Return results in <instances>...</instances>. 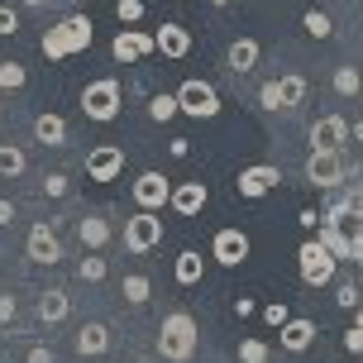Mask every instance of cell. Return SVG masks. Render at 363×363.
Listing matches in <instances>:
<instances>
[{"label":"cell","mask_w":363,"mask_h":363,"mask_svg":"<svg viewBox=\"0 0 363 363\" xmlns=\"http://www.w3.org/2000/svg\"><path fill=\"white\" fill-rule=\"evenodd\" d=\"M239 363H268V345L263 340H244L239 345Z\"/></svg>","instance_id":"obj_33"},{"label":"cell","mask_w":363,"mask_h":363,"mask_svg":"<svg viewBox=\"0 0 363 363\" xmlns=\"http://www.w3.org/2000/svg\"><path fill=\"white\" fill-rule=\"evenodd\" d=\"M272 91H277V110H296L301 101H306V77L301 72H282L277 82H272Z\"/></svg>","instance_id":"obj_21"},{"label":"cell","mask_w":363,"mask_h":363,"mask_svg":"<svg viewBox=\"0 0 363 363\" xmlns=\"http://www.w3.org/2000/svg\"><path fill=\"white\" fill-rule=\"evenodd\" d=\"M67 311H72V296L62 287H48L43 296H38V320L43 325H57V320H67Z\"/></svg>","instance_id":"obj_22"},{"label":"cell","mask_w":363,"mask_h":363,"mask_svg":"<svg viewBox=\"0 0 363 363\" xmlns=\"http://www.w3.org/2000/svg\"><path fill=\"white\" fill-rule=\"evenodd\" d=\"M24 363H53V349H48V345H34Z\"/></svg>","instance_id":"obj_40"},{"label":"cell","mask_w":363,"mask_h":363,"mask_svg":"<svg viewBox=\"0 0 363 363\" xmlns=\"http://www.w3.org/2000/svg\"><path fill=\"white\" fill-rule=\"evenodd\" d=\"M211 5H230V0H211Z\"/></svg>","instance_id":"obj_50"},{"label":"cell","mask_w":363,"mask_h":363,"mask_svg":"<svg viewBox=\"0 0 363 363\" xmlns=\"http://www.w3.org/2000/svg\"><path fill=\"white\" fill-rule=\"evenodd\" d=\"M167 148H172V158H186V153H191V139H172Z\"/></svg>","instance_id":"obj_42"},{"label":"cell","mask_w":363,"mask_h":363,"mask_svg":"<svg viewBox=\"0 0 363 363\" xmlns=\"http://www.w3.org/2000/svg\"><path fill=\"white\" fill-rule=\"evenodd\" d=\"M335 268H340V258L330 254L320 239H306V244L296 249V272H301L306 287H325V282H335Z\"/></svg>","instance_id":"obj_4"},{"label":"cell","mask_w":363,"mask_h":363,"mask_svg":"<svg viewBox=\"0 0 363 363\" xmlns=\"http://www.w3.org/2000/svg\"><path fill=\"white\" fill-rule=\"evenodd\" d=\"M15 29H19V15L10 5H0V34H15Z\"/></svg>","instance_id":"obj_37"},{"label":"cell","mask_w":363,"mask_h":363,"mask_svg":"<svg viewBox=\"0 0 363 363\" xmlns=\"http://www.w3.org/2000/svg\"><path fill=\"white\" fill-rule=\"evenodd\" d=\"M354 330H363V306H359V311H354Z\"/></svg>","instance_id":"obj_47"},{"label":"cell","mask_w":363,"mask_h":363,"mask_svg":"<svg viewBox=\"0 0 363 363\" xmlns=\"http://www.w3.org/2000/svg\"><path fill=\"white\" fill-rule=\"evenodd\" d=\"M335 306L359 311L363 306V282H340V287H335Z\"/></svg>","instance_id":"obj_31"},{"label":"cell","mask_w":363,"mask_h":363,"mask_svg":"<svg viewBox=\"0 0 363 363\" xmlns=\"http://www.w3.org/2000/svg\"><path fill=\"white\" fill-rule=\"evenodd\" d=\"M67 191H72V186H67L62 172H48V177H43V196H67Z\"/></svg>","instance_id":"obj_36"},{"label":"cell","mask_w":363,"mask_h":363,"mask_svg":"<svg viewBox=\"0 0 363 363\" xmlns=\"http://www.w3.org/2000/svg\"><path fill=\"white\" fill-rule=\"evenodd\" d=\"M29 72H24V62H0V91H24Z\"/></svg>","instance_id":"obj_30"},{"label":"cell","mask_w":363,"mask_h":363,"mask_svg":"<svg viewBox=\"0 0 363 363\" xmlns=\"http://www.w3.org/2000/svg\"><path fill=\"white\" fill-rule=\"evenodd\" d=\"M196 345H201V330L186 311H172L163 325H158V354H163L167 363H186L196 354Z\"/></svg>","instance_id":"obj_1"},{"label":"cell","mask_w":363,"mask_h":363,"mask_svg":"<svg viewBox=\"0 0 363 363\" xmlns=\"http://www.w3.org/2000/svg\"><path fill=\"white\" fill-rule=\"evenodd\" d=\"M106 272H110V263L101 254H86L77 263V277H82V282H106Z\"/></svg>","instance_id":"obj_27"},{"label":"cell","mask_w":363,"mask_h":363,"mask_svg":"<svg viewBox=\"0 0 363 363\" xmlns=\"http://www.w3.org/2000/svg\"><path fill=\"white\" fill-rule=\"evenodd\" d=\"M120 106H125V91H120L115 77H101V82H86L82 86V110H86V120H96V125H110L120 115Z\"/></svg>","instance_id":"obj_3"},{"label":"cell","mask_w":363,"mask_h":363,"mask_svg":"<svg viewBox=\"0 0 363 363\" xmlns=\"http://www.w3.org/2000/svg\"><path fill=\"white\" fill-rule=\"evenodd\" d=\"M172 96H177V110L191 115V120H216L220 115V91L211 82H201V77H186Z\"/></svg>","instance_id":"obj_5"},{"label":"cell","mask_w":363,"mask_h":363,"mask_svg":"<svg viewBox=\"0 0 363 363\" xmlns=\"http://www.w3.org/2000/svg\"><path fill=\"white\" fill-rule=\"evenodd\" d=\"M29 258H34V263H48V268L62 258V239H57V230L48 220H38L34 230H29Z\"/></svg>","instance_id":"obj_13"},{"label":"cell","mask_w":363,"mask_h":363,"mask_svg":"<svg viewBox=\"0 0 363 363\" xmlns=\"http://www.w3.org/2000/svg\"><path fill=\"white\" fill-rule=\"evenodd\" d=\"M349 139H354V144H363V120H354V125H349Z\"/></svg>","instance_id":"obj_46"},{"label":"cell","mask_w":363,"mask_h":363,"mask_svg":"<svg viewBox=\"0 0 363 363\" xmlns=\"http://www.w3.org/2000/svg\"><path fill=\"white\" fill-rule=\"evenodd\" d=\"M0 225H15V206H10L5 196H0Z\"/></svg>","instance_id":"obj_43"},{"label":"cell","mask_w":363,"mask_h":363,"mask_svg":"<svg viewBox=\"0 0 363 363\" xmlns=\"http://www.w3.org/2000/svg\"><path fill=\"white\" fill-rule=\"evenodd\" d=\"M301 29H306L311 38H330L335 34V19H330L325 10H306V15H301Z\"/></svg>","instance_id":"obj_26"},{"label":"cell","mask_w":363,"mask_h":363,"mask_svg":"<svg viewBox=\"0 0 363 363\" xmlns=\"http://www.w3.org/2000/svg\"><path fill=\"white\" fill-rule=\"evenodd\" d=\"M0 363H5V345H0Z\"/></svg>","instance_id":"obj_51"},{"label":"cell","mask_w":363,"mask_h":363,"mask_svg":"<svg viewBox=\"0 0 363 363\" xmlns=\"http://www.w3.org/2000/svg\"><path fill=\"white\" fill-rule=\"evenodd\" d=\"M91 29H96V24H91L86 15H67L57 29L43 34V57H48V62H62V57L91 48Z\"/></svg>","instance_id":"obj_2"},{"label":"cell","mask_w":363,"mask_h":363,"mask_svg":"<svg viewBox=\"0 0 363 363\" xmlns=\"http://www.w3.org/2000/svg\"><path fill=\"white\" fill-rule=\"evenodd\" d=\"M206 201H211V191H206V182H177L172 186V196H167V206L177 211V216H201L206 211Z\"/></svg>","instance_id":"obj_14"},{"label":"cell","mask_w":363,"mask_h":363,"mask_svg":"<svg viewBox=\"0 0 363 363\" xmlns=\"http://www.w3.org/2000/svg\"><path fill=\"white\" fill-rule=\"evenodd\" d=\"M258 57H263V48H258V38H235L230 43V53H225V62H230V72L244 77L258 67Z\"/></svg>","instance_id":"obj_19"},{"label":"cell","mask_w":363,"mask_h":363,"mask_svg":"<svg viewBox=\"0 0 363 363\" xmlns=\"http://www.w3.org/2000/svg\"><path fill=\"white\" fill-rule=\"evenodd\" d=\"M15 320V296H0V325Z\"/></svg>","instance_id":"obj_41"},{"label":"cell","mask_w":363,"mask_h":363,"mask_svg":"<svg viewBox=\"0 0 363 363\" xmlns=\"http://www.w3.org/2000/svg\"><path fill=\"white\" fill-rule=\"evenodd\" d=\"M24 5H29V10H43V5H48V0H24Z\"/></svg>","instance_id":"obj_48"},{"label":"cell","mask_w":363,"mask_h":363,"mask_svg":"<svg viewBox=\"0 0 363 363\" xmlns=\"http://www.w3.org/2000/svg\"><path fill=\"white\" fill-rule=\"evenodd\" d=\"M77 239H82V249H86V254H101V249L110 244V220L82 216V220H77Z\"/></svg>","instance_id":"obj_20"},{"label":"cell","mask_w":363,"mask_h":363,"mask_svg":"<svg viewBox=\"0 0 363 363\" xmlns=\"http://www.w3.org/2000/svg\"><path fill=\"white\" fill-rule=\"evenodd\" d=\"M277 182H282V172L272 163H254V167H244L235 182V191L244 201H258V196H268V191H277Z\"/></svg>","instance_id":"obj_8"},{"label":"cell","mask_w":363,"mask_h":363,"mask_svg":"<svg viewBox=\"0 0 363 363\" xmlns=\"http://www.w3.org/2000/svg\"><path fill=\"white\" fill-rule=\"evenodd\" d=\"M129 191H134V206H139V211H163L167 196H172V182H167L163 172H139V182H134Z\"/></svg>","instance_id":"obj_9"},{"label":"cell","mask_w":363,"mask_h":363,"mask_svg":"<svg viewBox=\"0 0 363 363\" xmlns=\"http://www.w3.org/2000/svg\"><path fill=\"white\" fill-rule=\"evenodd\" d=\"M345 349L349 354H363V330H354V325L345 330Z\"/></svg>","instance_id":"obj_39"},{"label":"cell","mask_w":363,"mask_h":363,"mask_svg":"<svg viewBox=\"0 0 363 363\" xmlns=\"http://www.w3.org/2000/svg\"><path fill=\"white\" fill-rule=\"evenodd\" d=\"M34 139H38V144H48V148H62V144H67V120L53 115V110H43V115L34 120Z\"/></svg>","instance_id":"obj_23"},{"label":"cell","mask_w":363,"mask_h":363,"mask_svg":"<svg viewBox=\"0 0 363 363\" xmlns=\"http://www.w3.org/2000/svg\"><path fill=\"white\" fill-rule=\"evenodd\" d=\"M277 340H282L287 354H306L311 340H315V320H306V315H287V325L277 330Z\"/></svg>","instance_id":"obj_16"},{"label":"cell","mask_w":363,"mask_h":363,"mask_svg":"<svg viewBox=\"0 0 363 363\" xmlns=\"http://www.w3.org/2000/svg\"><path fill=\"white\" fill-rule=\"evenodd\" d=\"M349 206H354V211H359V216H363V177L354 182V196H349Z\"/></svg>","instance_id":"obj_44"},{"label":"cell","mask_w":363,"mask_h":363,"mask_svg":"<svg viewBox=\"0 0 363 363\" xmlns=\"http://www.w3.org/2000/svg\"><path fill=\"white\" fill-rule=\"evenodd\" d=\"M115 15H120V24H139L144 19V0H120Z\"/></svg>","instance_id":"obj_34"},{"label":"cell","mask_w":363,"mask_h":363,"mask_svg":"<svg viewBox=\"0 0 363 363\" xmlns=\"http://www.w3.org/2000/svg\"><path fill=\"white\" fill-rule=\"evenodd\" d=\"M72 349L82 354V359H96V354H106V349H110V330L101 325V320H86V325L77 330Z\"/></svg>","instance_id":"obj_18"},{"label":"cell","mask_w":363,"mask_h":363,"mask_svg":"<svg viewBox=\"0 0 363 363\" xmlns=\"http://www.w3.org/2000/svg\"><path fill=\"white\" fill-rule=\"evenodd\" d=\"M148 115H153V120H158V125H167V120H172V115H177V96H153V101H148Z\"/></svg>","instance_id":"obj_32"},{"label":"cell","mask_w":363,"mask_h":363,"mask_svg":"<svg viewBox=\"0 0 363 363\" xmlns=\"http://www.w3.org/2000/svg\"><path fill=\"white\" fill-rule=\"evenodd\" d=\"M163 244V216L158 211H134V216L125 220V249L129 254H153Z\"/></svg>","instance_id":"obj_6"},{"label":"cell","mask_w":363,"mask_h":363,"mask_svg":"<svg viewBox=\"0 0 363 363\" xmlns=\"http://www.w3.org/2000/svg\"><path fill=\"white\" fill-rule=\"evenodd\" d=\"M249 254H254V244H249V235H244V230H220L216 244H211V258H216L220 268H239Z\"/></svg>","instance_id":"obj_10"},{"label":"cell","mask_w":363,"mask_h":363,"mask_svg":"<svg viewBox=\"0 0 363 363\" xmlns=\"http://www.w3.org/2000/svg\"><path fill=\"white\" fill-rule=\"evenodd\" d=\"M148 296H153V282H148L144 272H125V301L129 306H144Z\"/></svg>","instance_id":"obj_25"},{"label":"cell","mask_w":363,"mask_h":363,"mask_svg":"<svg viewBox=\"0 0 363 363\" xmlns=\"http://www.w3.org/2000/svg\"><path fill=\"white\" fill-rule=\"evenodd\" d=\"M153 48H158L163 57H186V53H191V34H186L182 24H172V19H167L163 29L153 34Z\"/></svg>","instance_id":"obj_17"},{"label":"cell","mask_w":363,"mask_h":363,"mask_svg":"<svg viewBox=\"0 0 363 363\" xmlns=\"http://www.w3.org/2000/svg\"><path fill=\"white\" fill-rule=\"evenodd\" d=\"M359 91H363L359 67H335V96H359Z\"/></svg>","instance_id":"obj_28"},{"label":"cell","mask_w":363,"mask_h":363,"mask_svg":"<svg viewBox=\"0 0 363 363\" xmlns=\"http://www.w3.org/2000/svg\"><path fill=\"white\" fill-rule=\"evenodd\" d=\"M24 172V148L0 144V177H19Z\"/></svg>","instance_id":"obj_29"},{"label":"cell","mask_w":363,"mask_h":363,"mask_svg":"<svg viewBox=\"0 0 363 363\" xmlns=\"http://www.w3.org/2000/svg\"><path fill=\"white\" fill-rule=\"evenodd\" d=\"M254 311H258V306L249 301V296H239V301H235V315H254Z\"/></svg>","instance_id":"obj_45"},{"label":"cell","mask_w":363,"mask_h":363,"mask_svg":"<svg viewBox=\"0 0 363 363\" xmlns=\"http://www.w3.org/2000/svg\"><path fill=\"white\" fill-rule=\"evenodd\" d=\"M345 177H349L345 148H311V158H306V182H311V186H320V191H335V186H340Z\"/></svg>","instance_id":"obj_7"},{"label":"cell","mask_w":363,"mask_h":363,"mask_svg":"<svg viewBox=\"0 0 363 363\" xmlns=\"http://www.w3.org/2000/svg\"><path fill=\"white\" fill-rule=\"evenodd\" d=\"M311 144L315 148H345L349 144V120L345 115H320L311 125Z\"/></svg>","instance_id":"obj_15"},{"label":"cell","mask_w":363,"mask_h":363,"mask_svg":"<svg viewBox=\"0 0 363 363\" xmlns=\"http://www.w3.org/2000/svg\"><path fill=\"white\" fill-rule=\"evenodd\" d=\"M258 106H263V110H277V91H272V82H263V86H258Z\"/></svg>","instance_id":"obj_38"},{"label":"cell","mask_w":363,"mask_h":363,"mask_svg":"<svg viewBox=\"0 0 363 363\" xmlns=\"http://www.w3.org/2000/svg\"><path fill=\"white\" fill-rule=\"evenodd\" d=\"M287 315H291L287 301H268V306H263V320H268V325H277V330L287 325Z\"/></svg>","instance_id":"obj_35"},{"label":"cell","mask_w":363,"mask_h":363,"mask_svg":"<svg viewBox=\"0 0 363 363\" xmlns=\"http://www.w3.org/2000/svg\"><path fill=\"white\" fill-rule=\"evenodd\" d=\"M359 282H363V258H359Z\"/></svg>","instance_id":"obj_49"},{"label":"cell","mask_w":363,"mask_h":363,"mask_svg":"<svg viewBox=\"0 0 363 363\" xmlns=\"http://www.w3.org/2000/svg\"><path fill=\"white\" fill-rule=\"evenodd\" d=\"M201 268H206V258H201L196 249H182V254H177V268H172V277H177L182 287H196V282H201Z\"/></svg>","instance_id":"obj_24"},{"label":"cell","mask_w":363,"mask_h":363,"mask_svg":"<svg viewBox=\"0 0 363 363\" xmlns=\"http://www.w3.org/2000/svg\"><path fill=\"white\" fill-rule=\"evenodd\" d=\"M110 53H115V62H144L153 53V34H144V29H120L115 43H110Z\"/></svg>","instance_id":"obj_12"},{"label":"cell","mask_w":363,"mask_h":363,"mask_svg":"<svg viewBox=\"0 0 363 363\" xmlns=\"http://www.w3.org/2000/svg\"><path fill=\"white\" fill-rule=\"evenodd\" d=\"M125 172V148L120 144H101L86 153V177L91 182H115Z\"/></svg>","instance_id":"obj_11"}]
</instances>
